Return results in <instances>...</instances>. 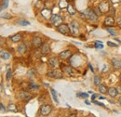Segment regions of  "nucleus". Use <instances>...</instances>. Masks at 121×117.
<instances>
[{
  "mask_svg": "<svg viewBox=\"0 0 121 117\" xmlns=\"http://www.w3.org/2000/svg\"><path fill=\"white\" fill-rule=\"evenodd\" d=\"M83 18H87L88 20H90L91 21H96L98 20V15L96 14V12L94 10H91L90 8L86 9L84 12L81 13Z\"/></svg>",
  "mask_w": 121,
  "mask_h": 117,
  "instance_id": "obj_1",
  "label": "nucleus"
},
{
  "mask_svg": "<svg viewBox=\"0 0 121 117\" xmlns=\"http://www.w3.org/2000/svg\"><path fill=\"white\" fill-rule=\"evenodd\" d=\"M52 111V107L48 104H45V105H42L40 107V113L41 115L43 116H47V115H49V113H51Z\"/></svg>",
  "mask_w": 121,
  "mask_h": 117,
  "instance_id": "obj_2",
  "label": "nucleus"
},
{
  "mask_svg": "<svg viewBox=\"0 0 121 117\" xmlns=\"http://www.w3.org/2000/svg\"><path fill=\"white\" fill-rule=\"evenodd\" d=\"M69 27H70V32L72 33L73 35H77L78 34V33H79V25H78L76 21H73Z\"/></svg>",
  "mask_w": 121,
  "mask_h": 117,
  "instance_id": "obj_3",
  "label": "nucleus"
},
{
  "mask_svg": "<svg viewBox=\"0 0 121 117\" xmlns=\"http://www.w3.org/2000/svg\"><path fill=\"white\" fill-rule=\"evenodd\" d=\"M47 75L48 76V77H52V78H62V73L60 72V70H57V69H55V70H53V71H50V72H48L47 73Z\"/></svg>",
  "mask_w": 121,
  "mask_h": 117,
  "instance_id": "obj_4",
  "label": "nucleus"
},
{
  "mask_svg": "<svg viewBox=\"0 0 121 117\" xmlns=\"http://www.w3.org/2000/svg\"><path fill=\"white\" fill-rule=\"evenodd\" d=\"M57 30L62 34H68L70 33V27L65 23H60L59 26H57Z\"/></svg>",
  "mask_w": 121,
  "mask_h": 117,
  "instance_id": "obj_5",
  "label": "nucleus"
},
{
  "mask_svg": "<svg viewBox=\"0 0 121 117\" xmlns=\"http://www.w3.org/2000/svg\"><path fill=\"white\" fill-rule=\"evenodd\" d=\"M98 9L100 10V12L101 13H106V12H108L110 9H109V3L108 2H101L100 4H99V7H98Z\"/></svg>",
  "mask_w": 121,
  "mask_h": 117,
  "instance_id": "obj_6",
  "label": "nucleus"
},
{
  "mask_svg": "<svg viewBox=\"0 0 121 117\" xmlns=\"http://www.w3.org/2000/svg\"><path fill=\"white\" fill-rule=\"evenodd\" d=\"M50 21L55 26H59L60 23H62V18L60 15H52L50 18Z\"/></svg>",
  "mask_w": 121,
  "mask_h": 117,
  "instance_id": "obj_7",
  "label": "nucleus"
},
{
  "mask_svg": "<svg viewBox=\"0 0 121 117\" xmlns=\"http://www.w3.org/2000/svg\"><path fill=\"white\" fill-rule=\"evenodd\" d=\"M32 44H33V46L35 48H38V47H40L42 46V44H43L42 43V39L40 37H38V36H35L33 38V40H32Z\"/></svg>",
  "mask_w": 121,
  "mask_h": 117,
  "instance_id": "obj_8",
  "label": "nucleus"
},
{
  "mask_svg": "<svg viewBox=\"0 0 121 117\" xmlns=\"http://www.w3.org/2000/svg\"><path fill=\"white\" fill-rule=\"evenodd\" d=\"M40 13L42 15V17H44L45 19H50L51 16H52L51 9H49V8H43Z\"/></svg>",
  "mask_w": 121,
  "mask_h": 117,
  "instance_id": "obj_9",
  "label": "nucleus"
},
{
  "mask_svg": "<svg viewBox=\"0 0 121 117\" xmlns=\"http://www.w3.org/2000/svg\"><path fill=\"white\" fill-rule=\"evenodd\" d=\"M50 51V47H49V45L48 43H43L42 46H41V53L43 55H47L48 54Z\"/></svg>",
  "mask_w": 121,
  "mask_h": 117,
  "instance_id": "obj_10",
  "label": "nucleus"
},
{
  "mask_svg": "<svg viewBox=\"0 0 121 117\" xmlns=\"http://www.w3.org/2000/svg\"><path fill=\"white\" fill-rule=\"evenodd\" d=\"M19 96H20V99L22 100H28L31 99L30 93H28L27 91H21Z\"/></svg>",
  "mask_w": 121,
  "mask_h": 117,
  "instance_id": "obj_11",
  "label": "nucleus"
},
{
  "mask_svg": "<svg viewBox=\"0 0 121 117\" xmlns=\"http://www.w3.org/2000/svg\"><path fill=\"white\" fill-rule=\"evenodd\" d=\"M112 65H113V67H114V69H116V70H119L121 68V61L118 59V58H112Z\"/></svg>",
  "mask_w": 121,
  "mask_h": 117,
  "instance_id": "obj_12",
  "label": "nucleus"
},
{
  "mask_svg": "<svg viewBox=\"0 0 121 117\" xmlns=\"http://www.w3.org/2000/svg\"><path fill=\"white\" fill-rule=\"evenodd\" d=\"M48 63L49 66H51V67H53V68H56V67L59 65V60H58V58H57L52 57V58H50L49 59H48Z\"/></svg>",
  "mask_w": 121,
  "mask_h": 117,
  "instance_id": "obj_13",
  "label": "nucleus"
},
{
  "mask_svg": "<svg viewBox=\"0 0 121 117\" xmlns=\"http://www.w3.org/2000/svg\"><path fill=\"white\" fill-rule=\"evenodd\" d=\"M114 24H115V19L112 16L106 17L104 20V25L105 26H113Z\"/></svg>",
  "mask_w": 121,
  "mask_h": 117,
  "instance_id": "obj_14",
  "label": "nucleus"
},
{
  "mask_svg": "<svg viewBox=\"0 0 121 117\" xmlns=\"http://www.w3.org/2000/svg\"><path fill=\"white\" fill-rule=\"evenodd\" d=\"M61 69L63 72L69 74V75H74V70L71 66H67V65H61Z\"/></svg>",
  "mask_w": 121,
  "mask_h": 117,
  "instance_id": "obj_15",
  "label": "nucleus"
},
{
  "mask_svg": "<svg viewBox=\"0 0 121 117\" xmlns=\"http://www.w3.org/2000/svg\"><path fill=\"white\" fill-rule=\"evenodd\" d=\"M107 93L109 94V96H110V97L115 98V97H117V94H118V92H117V88H110L109 89H108V92H107Z\"/></svg>",
  "mask_w": 121,
  "mask_h": 117,
  "instance_id": "obj_16",
  "label": "nucleus"
},
{
  "mask_svg": "<svg viewBox=\"0 0 121 117\" xmlns=\"http://www.w3.org/2000/svg\"><path fill=\"white\" fill-rule=\"evenodd\" d=\"M70 56H71V51L70 50H64V51L60 52V54H59V57L60 58H62V59H65V58H69Z\"/></svg>",
  "mask_w": 121,
  "mask_h": 117,
  "instance_id": "obj_17",
  "label": "nucleus"
},
{
  "mask_svg": "<svg viewBox=\"0 0 121 117\" xmlns=\"http://www.w3.org/2000/svg\"><path fill=\"white\" fill-rule=\"evenodd\" d=\"M27 51V46L25 44H21L18 46V52L21 53V54H23Z\"/></svg>",
  "mask_w": 121,
  "mask_h": 117,
  "instance_id": "obj_18",
  "label": "nucleus"
},
{
  "mask_svg": "<svg viewBox=\"0 0 121 117\" xmlns=\"http://www.w3.org/2000/svg\"><path fill=\"white\" fill-rule=\"evenodd\" d=\"M0 57L4 59H9L10 58V54L6 50H0Z\"/></svg>",
  "mask_w": 121,
  "mask_h": 117,
  "instance_id": "obj_19",
  "label": "nucleus"
},
{
  "mask_svg": "<svg viewBox=\"0 0 121 117\" xmlns=\"http://www.w3.org/2000/svg\"><path fill=\"white\" fill-rule=\"evenodd\" d=\"M10 40H11L13 43H18V42H20V41L22 40V35L19 34V33H17L15 35H12V36L10 37Z\"/></svg>",
  "mask_w": 121,
  "mask_h": 117,
  "instance_id": "obj_20",
  "label": "nucleus"
},
{
  "mask_svg": "<svg viewBox=\"0 0 121 117\" xmlns=\"http://www.w3.org/2000/svg\"><path fill=\"white\" fill-rule=\"evenodd\" d=\"M67 11L69 12V14H71V15H75L76 13V8H75L74 6H72V5H68V6H67Z\"/></svg>",
  "mask_w": 121,
  "mask_h": 117,
  "instance_id": "obj_21",
  "label": "nucleus"
},
{
  "mask_svg": "<svg viewBox=\"0 0 121 117\" xmlns=\"http://www.w3.org/2000/svg\"><path fill=\"white\" fill-rule=\"evenodd\" d=\"M102 83V78L99 76V75H95L94 76V85L96 87H99Z\"/></svg>",
  "mask_w": 121,
  "mask_h": 117,
  "instance_id": "obj_22",
  "label": "nucleus"
},
{
  "mask_svg": "<svg viewBox=\"0 0 121 117\" xmlns=\"http://www.w3.org/2000/svg\"><path fill=\"white\" fill-rule=\"evenodd\" d=\"M17 23L19 25H21V26H28V25H30V22L28 21H25V20H19L17 21Z\"/></svg>",
  "mask_w": 121,
  "mask_h": 117,
  "instance_id": "obj_23",
  "label": "nucleus"
},
{
  "mask_svg": "<svg viewBox=\"0 0 121 117\" xmlns=\"http://www.w3.org/2000/svg\"><path fill=\"white\" fill-rule=\"evenodd\" d=\"M8 110L9 112H13V113H17L18 112V109H17V106L15 104H9L8 106Z\"/></svg>",
  "mask_w": 121,
  "mask_h": 117,
  "instance_id": "obj_24",
  "label": "nucleus"
},
{
  "mask_svg": "<svg viewBox=\"0 0 121 117\" xmlns=\"http://www.w3.org/2000/svg\"><path fill=\"white\" fill-rule=\"evenodd\" d=\"M99 91L102 93V94H106L108 92V88H106L105 86L104 85H100L99 86Z\"/></svg>",
  "mask_w": 121,
  "mask_h": 117,
  "instance_id": "obj_25",
  "label": "nucleus"
},
{
  "mask_svg": "<svg viewBox=\"0 0 121 117\" xmlns=\"http://www.w3.org/2000/svg\"><path fill=\"white\" fill-rule=\"evenodd\" d=\"M28 88H29L30 90H33V91H34V90H38V89H39V86H38L37 84H35V83H30Z\"/></svg>",
  "mask_w": 121,
  "mask_h": 117,
  "instance_id": "obj_26",
  "label": "nucleus"
},
{
  "mask_svg": "<svg viewBox=\"0 0 121 117\" xmlns=\"http://www.w3.org/2000/svg\"><path fill=\"white\" fill-rule=\"evenodd\" d=\"M50 92H51V95H52V97H53V100L58 103L59 102V100H58V97H57V93H56V91H55L53 88H50Z\"/></svg>",
  "mask_w": 121,
  "mask_h": 117,
  "instance_id": "obj_27",
  "label": "nucleus"
},
{
  "mask_svg": "<svg viewBox=\"0 0 121 117\" xmlns=\"http://www.w3.org/2000/svg\"><path fill=\"white\" fill-rule=\"evenodd\" d=\"M27 76H28L29 78H33V77H35V70L30 69V70L27 72Z\"/></svg>",
  "mask_w": 121,
  "mask_h": 117,
  "instance_id": "obj_28",
  "label": "nucleus"
},
{
  "mask_svg": "<svg viewBox=\"0 0 121 117\" xmlns=\"http://www.w3.org/2000/svg\"><path fill=\"white\" fill-rule=\"evenodd\" d=\"M67 0H60V3H59V6H60V8H67V3H66Z\"/></svg>",
  "mask_w": 121,
  "mask_h": 117,
  "instance_id": "obj_29",
  "label": "nucleus"
},
{
  "mask_svg": "<svg viewBox=\"0 0 121 117\" xmlns=\"http://www.w3.org/2000/svg\"><path fill=\"white\" fill-rule=\"evenodd\" d=\"M95 48H99V49H103L104 48V45L102 44L101 42H99V41H97L96 43H95V46H94Z\"/></svg>",
  "mask_w": 121,
  "mask_h": 117,
  "instance_id": "obj_30",
  "label": "nucleus"
},
{
  "mask_svg": "<svg viewBox=\"0 0 121 117\" xmlns=\"http://www.w3.org/2000/svg\"><path fill=\"white\" fill-rule=\"evenodd\" d=\"M107 32H108L111 35H113V36H116V35H117V32H115V30L111 29V28H107Z\"/></svg>",
  "mask_w": 121,
  "mask_h": 117,
  "instance_id": "obj_31",
  "label": "nucleus"
},
{
  "mask_svg": "<svg viewBox=\"0 0 121 117\" xmlns=\"http://www.w3.org/2000/svg\"><path fill=\"white\" fill-rule=\"evenodd\" d=\"M11 77H12V72H11V70H9L6 74V78H7V80H9Z\"/></svg>",
  "mask_w": 121,
  "mask_h": 117,
  "instance_id": "obj_32",
  "label": "nucleus"
},
{
  "mask_svg": "<svg viewBox=\"0 0 121 117\" xmlns=\"http://www.w3.org/2000/svg\"><path fill=\"white\" fill-rule=\"evenodd\" d=\"M76 96L77 97H82V98H88L89 97V94L88 93H77Z\"/></svg>",
  "mask_w": 121,
  "mask_h": 117,
  "instance_id": "obj_33",
  "label": "nucleus"
},
{
  "mask_svg": "<svg viewBox=\"0 0 121 117\" xmlns=\"http://www.w3.org/2000/svg\"><path fill=\"white\" fill-rule=\"evenodd\" d=\"M8 6H9V0H4V4L2 5L1 8H2V9H5V8H8Z\"/></svg>",
  "mask_w": 121,
  "mask_h": 117,
  "instance_id": "obj_34",
  "label": "nucleus"
},
{
  "mask_svg": "<svg viewBox=\"0 0 121 117\" xmlns=\"http://www.w3.org/2000/svg\"><path fill=\"white\" fill-rule=\"evenodd\" d=\"M2 18H4V19H10L11 16H10L9 13H3L2 14Z\"/></svg>",
  "mask_w": 121,
  "mask_h": 117,
  "instance_id": "obj_35",
  "label": "nucleus"
},
{
  "mask_svg": "<svg viewBox=\"0 0 121 117\" xmlns=\"http://www.w3.org/2000/svg\"><path fill=\"white\" fill-rule=\"evenodd\" d=\"M107 45H108L109 46H112V47H117V46H118L117 44H115V43H113V42H111V41H108V42H107Z\"/></svg>",
  "mask_w": 121,
  "mask_h": 117,
  "instance_id": "obj_36",
  "label": "nucleus"
},
{
  "mask_svg": "<svg viewBox=\"0 0 121 117\" xmlns=\"http://www.w3.org/2000/svg\"><path fill=\"white\" fill-rule=\"evenodd\" d=\"M93 103H94V104H97V105H99V106H102V107H104V104H103V103L99 102V101H96V100H93Z\"/></svg>",
  "mask_w": 121,
  "mask_h": 117,
  "instance_id": "obj_37",
  "label": "nucleus"
},
{
  "mask_svg": "<svg viewBox=\"0 0 121 117\" xmlns=\"http://www.w3.org/2000/svg\"><path fill=\"white\" fill-rule=\"evenodd\" d=\"M117 24H119V25H121V16L117 19Z\"/></svg>",
  "mask_w": 121,
  "mask_h": 117,
  "instance_id": "obj_38",
  "label": "nucleus"
},
{
  "mask_svg": "<svg viewBox=\"0 0 121 117\" xmlns=\"http://www.w3.org/2000/svg\"><path fill=\"white\" fill-rule=\"evenodd\" d=\"M89 67H90V69H91V72L93 73V72H94V69H93V67L91 66V63H89Z\"/></svg>",
  "mask_w": 121,
  "mask_h": 117,
  "instance_id": "obj_39",
  "label": "nucleus"
},
{
  "mask_svg": "<svg viewBox=\"0 0 121 117\" xmlns=\"http://www.w3.org/2000/svg\"><path fill=\"white\" fill-rule=\"evenodd\" d=\"M97 97H98V96H97L96 94H93V95H92V100H95V98H97Z\"/></svg>",
  "mask_w": 121,
  "mask_h": 117,
  "instance_id": "obj_40",
  "label": "nucleus"
},
{
  "mask_svg": "<svg viewBox=\"0 0 121 117\" xmlns=\"http://www.w3.org/2000/svg\"><path fill=\"white\" fill-rule=\"evenodd\" d=\"M1 111H2L3 113H5V112H6V109L4 108V106H3V105H2V107H1Z\"/></svg>",
  "mask_w": 121,
  "mask_h": 117,
  "instance_id": "obj_41",
  "label": "nucleus"
},
{
  "mask_svg": "<svg viewBox=\"0 0 121 117\" xmlns=\"http://www.w3.org/2000/svg\"><path fill=\"white\" fill-rule=\"evenodd\" d=\"M99 99H100V100H104L105 98H104V97H102V96H101V97H99Z\"/></svg>",
  "mask_w": 121,
  "mask_h": 117,
  "instance_id": "obj_42",
  "label": "nucleus"
},
{
  "mask_svg": "<svg viewBox=\"0 0 121 117\" xmlns=\"http://www.w3.org/2000/svg\"><path fill=\"white\" fill-rule=\"evenodd\" d=\"M85 103H86V104H88V105H90V104H91L90 101H88V100H85Z\"/></svg>",
  "mask_w": 121,
  "mask_h": 117,
  "instance_id": "obj_43",
  "label": "nucleus"
},
{
  "mask_svg": "<svg viewBox=\"0 0 121 117\" xmlns=\"http://www.w3.org/2000/svg\"><path fill=\"white\" fill-rule=\"evenodd\" d=\"M118 101H119V104L121 105V98H119V100H118Z\"/></svg>",
  "mask_w": 121,
  "mask_h": 117,
  "instance_id": "obj_44",
  "label": "nucleus"
},
{
  "mask_svg": "<svg viewBox=\"0 0 121 117\" xmlns=\"http://www.w3.org/2000/svg\"><path fill=\"white\" fill-rule=\"evenodd\" d=\"M1 107H2V104L0 103V111H1Z\"/></svg>",
  "mask_w": 121,
  "mask_h": 117,
  "instance_id": "obj_45",
  "label": "nucleus"
},
{
  "mask_svg": "<svg viewBox=\"0 0 121 117\" xmlns=\"http://www.w3.org/2000/svg\"><path fill=\"white\" fill-rule=\"evenodd\" d=\"M120 80H121V74H120Z\"/></svg>",
  "mask_w": 121,
  "mask_h": 117,
  "instance_id": "obj_46",
  "label": "nucleus"
},
{
  "mask_svg": "<svg viewBox=\"0 0 121 117\" xmlns=\"http://www.w3.org/2000/svg\"><path fill=\"white\" fill-rule=\"evenodd\" d=\"M67 1H69V0H67Z\"/></svg>",
  "mask_w": 121,
  "mask_h": 117,
  "instance_id": "obj_47",
  "label": "nucleus"
}]
</instances>
